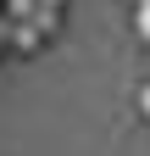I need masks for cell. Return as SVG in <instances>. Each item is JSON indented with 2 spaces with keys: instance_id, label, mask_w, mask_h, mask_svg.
Instances as JSON below:
<instances>
[{
  "instance_id": "cell-1",
  "label": "cell",
  "mask_w": 150,
  "mask_h": 156,
  "mask_svg": "<svg viewBox=\"0 0 150 156\" xmlns=\"http://www.w3.org/2000/svg\"><path fill=\"white\" fill-rule=\"evenodd\" d=\"M139 34L150 39V0H139Z\"/></svg>"
},
{
  "instance_id": "cell-2",
  "label": "cell",
  "mask_w": 150,
  "mask_h": 156,
  "mask_svg": "<svg viewBox=\"0 0 150 156\" xmlns=\"http://www.w3.org/2000/svg\"><path fill=\"white\" fill-rule=\"evenodd\" d=\"M139 106H145V117H150V89H145V101H139Z\"/></svg>"
}]
</instances>
